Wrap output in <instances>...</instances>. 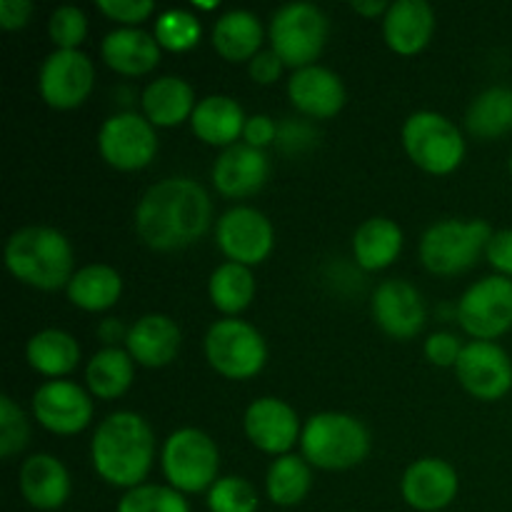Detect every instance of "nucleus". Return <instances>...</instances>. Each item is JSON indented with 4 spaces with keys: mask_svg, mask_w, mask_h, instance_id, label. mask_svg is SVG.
I'll return each instance as SVG.
<instances>
[{
    "mask_svg": "<svg viewBox=\"0 0 512 512\" xmlns=\"http://www.w3.org/2000/svg\"><path fill=\"white\" fill-rule=\"evenodd\" d=\"M160 465L170 488L183 495H195L218 483L220 450L203 430L180 428L165 440Z\"/></svg>",
    "mask_w": 512,
    "mask_h": 512,
    "instance_id": "6",
    "label": "nucleus"
},
{
    "mask_svg": "<svg viewBox=\"0 0 512 512\" xmlns=\"http://www.w3.org/2000/svg\"><path fill=\"white\" fill-rule=\"evenodd\" d=\"M130 328H125L118 318H108L98 325V338L103 340L105 348H118L120 340H128Z\"/></svg>",
    "mask_w": 512,
    "mask_h": 512,
    "instance_id": "46",
    "label": "nucleus"
},
{
    "mask_svg": "<svg viewBox=\"0 0 512 512\" xmlns=\"http://www.w3.org/2000/svg\"><path fill=\"white\" fill-rule=\"evenodd\" d=\"M403 250V230L390 218H370L355 230L353 258L363 270H385Z\"/></svg>",
    "mask_w": 512,
    "mask_h": 512,
    "instance_id": "28",
    "label": "nucleus"
},
{
    "mask_svg": "<svg viewBox=\"0 0 512 512\" xmlns=\"http://www.w3.org/2000/svg\"><path fill=\"white\" fill-rule=\"evenodd\" d=\"M115 512H190V505L185 495L170 485L143 483L125 490Z\"/></svg>",
    "mask_w": 512,
    "mask_h": 512,
    "instance_id": "36",
    "label": "nucleus"
},
{
    "mask_svg": "<svg viewBox=\"0 0 512 512\" xmlns=\"http://www.w3.org/2000/svg\"><path fill=\"white\" fill-rule=\"evenodd\" d=\"M153 35L163 50H170V53H188V50H193L200 43L203 25H200V20L190 10L173 8L160 13V18L155 20Z\"/></svg>",
    "mask_w": 512,
    "mask_h": 512,
    "instance_id": "35",
    "label": "nucleus"
},
{
    "mask_svg": "<svg viewBox=\"0 0 512 512\" xmlns=\"http://www.w3.org/2000/svg\"><path fill=\"white\" fill-rule=\"evenodd\" d=\"M408 158L430 175H450L465 158V140L458 125L433 110H418L403 125Z\"/></svg>",
    "mask_w": 512,
    "mask_h": 512,
    "instance_id": "8",
    "label": "nucleus"
},
{
    "mask_svg": "<svg viewBox=\"0 0 512 512\" xmlns=\"http://www.w3.org/2000/svg\"><path fill=\"white\" fill-rule=\"evenodd\" d=\"M460 488L458 473L440 458H420L400 480L403 500L418 512H440L455 500Z\"/></svg>",
    "mask_w": 512,
    "mask_h": 512,
    "instance_id": "19",
    "label": "nucleus"
},
{
    "mask_svg": "<svg viewBox=\"0 0 512 512\" xmlns=\"http://www.w3.org/2000/svg\"><path fill=\"white\" fill-rule=\"evenodd\" d=\"M25 358L35 373L60 380L73 373L80 363V345L70 333L58 328H45L35 333L25 345Z\"/></svg>",
    "mask_w": 512,
    "mask_h": 512,
    "instance_id": "30",
    "label": "nucleus"
},
{
    "mask_svg": "<svg viewBox=\"0 0 512 512\" xmlns=\"http://www.w3.org/2000/svg\"><path fill=\"white\" fill-rule=\"evenodd\" d=\"M98 150L110 168L123 173L148 168L158 155L155 125L133 110L110 115L98 133Z\"/></svg>",
    "mask_w": 512,
    "mask_h": 512,
    "instance_id": "10",
    "label": "nucleus"
},
{
    "mask_svg": "<svg viewBox=\"0 0 512 512\" xmlns=\"http://www.w3.org/2000/svg\"><path fill=\"white\" fill-rule=\"evenodd\" d=\"M288 98L295 110L315 120H328L343 110L345 85L338 73L323 65H308L290 75Z\"/></svg>",
    "mask_w": 512,
    "mask_h": 512,
    "instance_id": "20",
    "label": "nucleus"
},
{
    "mask_svg": "<svg viewBox=\"0 0 512 512\" xmlns=\"http://www.w3.org/2000/svg\"><path fill=\"white\" fill-rule=\"evenodd\" d=\"M490 238L493 228L485 220H440L420 238V263L428 273L453 278L478 263L488 250Z\"/></svg>",
    "mask_w": 512,
    "mask_h": 512,
    "instance_id": "5",
    "label": "nucleus"
},
{
    "mask_svg": "<svg viewBox=\"0 0 512 512\" xmlns=\"http://www.w3.org/2000/svg\"><path fill=\"white\" fill-rule=\"evenodd\" d=\"M95 473L113 488L133 490L143 485L155 460V435L143 415L120 410L100 420L90 440Z\"/></svg>",
    "mask_w": 512,
    "mask_h": 512,
    "instance_id": "2",
    "label": "nucleus"
},
{
    "mask_svg": "<svg viewBox=\"0 0 512 512\" xmlns=\"http://www.w3.org/2000/svg\"><path fill=\"white\" fill-rule=\"evenodd\" d=\"M65 293L75 308L85 310V313H103V310L113 308L123 295V278L110 265H85V268L75 270Z\"/></svg>",
    "mask_w": 512,
    "mask_h": 512,
    "instance_id": "29",
    "label": "nucleus"
},
{
    "mask_svg": "<svg viewBox=\"0 0 512 512\" xmlns=\"http://www.w3.org/2000/svg\"><path fill=\"white\" fill-rule=\"evenodd\" d=\"M95 68L80 50H53L38 73V93L50 108L73 110L88 100Z\"/></svg>",
    "mask_w": 512,
    "mask_h": 512,
    "instance_id": "13",
    "label": "nucleus"
},
{
    "mask_svg": "<svg viewBox=\"0 0 512 512\" xmlns=\"http://www.w3.org/2000/svg\"><path fill=\"white\" fill-rule=\"evenodd\" d=\"M455 375L473 398L495 403L505 398L512 388V360L500 345L473 340L460 353Z\"/></svg>",
    "mask_w": 512,
    "mask_h": 512,
    "instance_id": "14",
    "label": "nucleus"
},
{
    "mask_svg": "<svg viewBox=\"0 0 512 512\" xmlns=\"http://www.w3.org/2000/svg\"><path fill=\"white\" fill-rule=\"evenodd\" d=\"M263 38V23L250 10H228L213 25V48L228 63H250L263 50Z\"/></svg>",
    "mask_w": 512,
    "mask_h": 512,
    "instance_id": "27",
    "label": "nucleus"
},
{
    "mask_svg": "<svg viewBox=\"0 0 512 512\" xmlns=\"http://www.w3.org/2000/svg\"><path fill=\"white\" fill-rule=\"evenodd\" d=\"M310 485H313L310 463L300 455H280L265 475V493L270 503L280 508H295L303 503L310 493Z\"/></svg>",
    "mask_w": 512,
    "mask_h": 512,
    "instance_id": "33",
    "label": "nucleus"
},
{
    "mask_svg": "<svg viewBox=\"0 0 512 512\" xmlns=\"http://www.w3.org/2000/svg\"><path fill=\"white\" fill-rule=\"evenodd\" d=\"M35 5L30 0H0V25L5 30H20L30 23Z\"/></svg>",
    "mask_w": 512,
    "mask_h": 512,
    "instance_id": "45",
    "label": "nucleus"
},
{
    "mask_svg": "<svg viewBox=\"0 0 512 512\" xmlns=\"http://www.w3.org/2000/svg\"><path fill=\"white\" fill-rule=\"evenodd\" d=\"M135 233L160 253L190 248L213 223V200L193 178H165L135 205Z\"/></svg>",
    "mask_w": 512,
    "mask_h": 512,
    "instance_id": "1",
    "label": "nucleus"
},
{
    "mask_svg": "<svg viewBox=\"0 0 512 512\" xmlns=\"http://www.w3.org/2000/svg\"><path fill=\"white\" fill-rule=\"evenodd\" d=\"M215 240L228 263L250 268V265H260L263 260H268V255L273 253L275 230L260 210L238 205L220 215Z\"/></svg>",
    "mask_w": 512,
    "mask_h": 512,
    "instance_id": "12",
    "label": "nucleus"
},
{
    "mask_svg": "<svg viewBox=\"0 0 512 512\" xmlns=\"http://www.w3.org/2000/svg\"><path fill=\"white\" fill-rule=\"evenodd\" d=\"M213 185L223 198L240 200L260 193L270 178V158L265 150L235 143L213 163Z\"/></svg>",
    "mask_w": 512,
    "mask_h": 512,
    "instance_id": "18",
    "label": "nucleus"
},
{
    "mask_svg": "<svg viewBox=\"0 0 512 512\" xmlns=\"http://www.w3.org/2000/svg\"><path fill=\"white\" fill-rule=\"evenodd\" d=\"M20 493L35 510H60L70 498V473L55 455H30L20 468Z\"/></svg>",
    "mask_w": 512,
    "mask_h": 512,
    "instance_id": "23",
    "label": "nucleus"
},
{
    "mask_svg": "<svg viewBox=\"0 0 512 512\" xmlns=\"http://www.w3.org/2000/svg\"><path fill=\"white\" fill-rule=\"evenodd\" d=\"M30 440V425L20 405L10 395H0V458L10 460L25 450Z\"/></svg>",
    "mask_w": 512,
    "mask_h": 512,
    "instance_id": "38",
    "label": "nucleus"
},
{
    "mask_svg": "<svg viewBox=\"0 0 512 512\" xmlns=\"http://www.w3.org/2000/svg\"><path fill=\"white\" fill-rule=\"evenodd\" d=\"M135 378V360L123 348H103L85 365V383L100 400H115L128 393Z\"/></svg>",
    "mask_w": 512,
    "mask_h": 512,
    "instance_id": "31",
    "label": "nucleus"
},
{
    "mask_svg": "<svg viewBox=\"0 0 512 512\" xmlns=\"http://www.w3.org/2000/svg\"><path fill=\"white\" fill-rule=\"evenodd\" d=\"M435 33V10L425 0H398L383 18V38L398 55H415L428 48Z\"/></svg>",
    "mask_w": 512,
    "mask_h": 512,
    "instance_id": "22",
    "label": "nucleus"
},
{
    "mask_svg": "<svg viewBox=\"0 0 512 512\" xmlns=\"http://www.w3.org/2000/svg\"><path fill=\"white\" fill-rule=\"evenodd\" d=\"M98 10L123 28H138L155 13V3L153 0H98Z\"/></svg>",
    "mask_w": 512,
    "mask_h": 512,
    "instance_id": "40",
    "label": "nucleus"
},
{
    "mask_svg": "<svg viewBox=\"0 0 512 512\" xmlns=\"http://www.w3.org/2000/svg\"><path fill=\"white\" fill-rule=\"evenodd\" d=\"M278 133V123L270 115H250L243 130V143L250 145V148L265 150L268 145H273L278 140Z\"/></svg>",
    "mask_w": 512,
    "mask_h": 512,
    "instance_id": "42",
    "label": "nucleus"
},
{
    "mask_svg": "<svg viewBox=\"0 0 512 512\" xmlns=\"http://www.w3.org/2000/svg\"><path fill=\"white\" fill-rule=\"evenodd\" d=\"M243 428L255 448L268 455H275V458L288 455V450L295 443H300V435H303L298 413L285 400L270 398V395L268 398L253 400L248 405Z\"/></svg>",
    "mask_w": 512,
    "mask_h": 512,
    "instance_id": "17",
    "label": "nucleus"
},
{
    "mask_svg": "<svg viewBox=\"0 0 512 512\" xmlns=\"http://www.w3.org/2000/svg\"><path fill=\"white\" fill-rule=\"evenodd\" d=\"M350 8L358 15H363V18H380V15L385 18L390 5L385 0H355V3H350Z\"/></svg>",
    "mask_w": 512,
    "mask_h": 512,
    "instance_id": "47",
    "label": "nucleus"
},
{
    "mask_svg": "<svg viewBox=\"0 0 512 512\" xmlns=\"http://www.w3.org/2000/svg\"><path fill=\"white\" fill-rule=\"evenodd\" d=\"M100 58L110 70L120 75H145L160 63V45L155 35L143 28L110 30L100 43Z\"/></svg>",
    "mask_w": 512,
    "mask_h": 512,
    "instance_id": "24",
    "label": "nucleus"
},
{
    "mask_svg": "<svg viewBox=\"0 0 512 512\" xmlns=\"http://www.w3.org/2000/svg\"><path fill=\"white\" fill-rule=\"evenodd\" d=\"M300 453L320 470H350L370 453V433L355 415L318 413L305 420Z\"/></svg>",
    "mask_w": 512,
    "mask_h": 512,
    "instance_id": "4",
    "label": "nucleus"
},
{
    "mask_svg": "<svg viewBox=\"0 0 512 512\" xmlns=\"http://www.w3.org/2000/svg\"><path fill=\"white\" fill-rule=\"evenodd\" d=\"M485 255H488V263L493 265L503 278H512V228L493 233Z\"/></svg>",
    "mask_w": 512,
    "mask_h": 512,
    "instance_id": "43",
    "label": "nucleus"
},
{
    "mask_svg": "<svg viewBox=\"0 0 512 512\" xmlns=\"http://www.w3.org/2000/svg\"><path fill=\"white\" fill-rule=\"evenodd\" d=\"M510 175H512V158H510Z\"/></svg>",
    "mask_w": 512,
    "mask_h": 512,
    "instance_id": "48",
    "label": "nucleus"
},
{
    "mask_svg": "<svg viewBox=\"0 0 512 512\" xmlns=\"http://www.w3.org/2000/svg\"><path fill=\"white\" fill-rule=\"evenodd\" d=\"M283 60L273 53V50H260L253 60L248 63L250 78L258 85H273L283 75Z\"/></svg>",
    "mask_w": 512,
    "mask_h": 512,
    "instance_id": "44",
    "label": "nucleus"
},
{
    "mask_svg": "<svg viewBox=\"0 0 512 512\" xmlns=\"http://www.w3.org/2000/svg\"><path fill=\"white\" fill-rule=\"evenodd\" d=\"M458 323L475 340L505 335L512 328V280L488 275L463 293L458 303Z\"/></svg>",
    "mask_w": 512,
    "mask_h": 512,
    "instance_id": "11",
    "label": "nucleus"
},
{
    "mask_svg": "<svg viewBox=\"0 0 512 512\" xmlns=\"http://www.w3.org/2000/svg\"><path fill=\"white\" fill-rule=\"evenodd\" d=\"M203 348L210 368L228 380L255 378L268 360V345L260 330L238 318L210 325Z\"/></svg>",
    "mask_w": 512,
    "mask_h": 512,
    "instance_id": "9",
    "label": "nucleus"
},
{
    "mask_svg": "<svg viewBox=\"0 0 512 512\" xmlns=\"http://www.w3.org/2000/svg\"><path fill=\"white\" fill-rule=\"evenodd\" d=\"M245 110L230 95H208L195 105L193 115H190V128L198 135L203 143L215 145V148H230L235 140L243 135Z\"/></svg>",
    "mask_w": 512,
    "mask_h": 512,
    "instance_id": "25",
    "label": "nucleus"
},
{
    "mask_svg": "<svg viewBox=\"0 0 512 512\" xmlns=\"http://www.w3.org/2000/svg\"><path fill=\"white\" fill-rule=\"evenodd\" d=\"M5 268L35 290L68 288L75 275L73 245L60 230L48 225H28L15 230L5 243Z\"/></svg>",
    "mask_w": 512,
    "mask_h": 512,
    "instance_id": "3",
    "label": "nucleus"
},
{
    "mask_svg": "<svg viewBox=\"0 0 512 512\" xmlns=\"http://www.w3.org/2000/svg\"><path fill=\"white\" fill-rule=\"evenodd\" d=\"M465 128L478 140H495L512 130V88L493 85L470 103Z\"/></svg>",
    "mask_w": 512,
    "mask_h": 512,
    "instance_id": "32",
    "label": "nucleus"
},
{
    "mask_svg": "<svg viewBox=\"0 0 512 512\" xmlns=\"http://www.w3.org/2000/svg\"><path fill=\"white\" fill-rule=\"evenodd\" d=\"M48 33L55 43V50H78L88 35V18L75 5H60L50 15Z\"/></svg>",
    "mask_w": 512,
    "mask_h": 512,
    "instance_id": "39",
    "label": "nucleus"
},
{
    "mask_svg": "<svg viewBox=\"0 0 512 512\" xmlns=\"http://www.w3.org/2000/svg\"><path fill=\"white\" fill-rule=\"evenodd\" d=\"M258 490L238 475H225L208 490L210 512H258Z\"/></svg>",
    "mask_w": 512,
    "mask_h": 512,
    "instance_id": "37",
    "label": "nucleus"
},
{
    "mask_svg": "<svg viewBox=\"0 0 512 512\" xmlns=\"http://www.w3.org/2000/svg\"><path fill=\"white\" fill-rule=\"evenodd\" d=\"M370 310L378 328L395 340H413L425 328L428 318L420 290L400 278L385 280L375 288Z\"/></svg>",
    "mask_w": 512,
    "mask_h": 512,
    "instance_id": "16",
    "label": "nucleus"
},
{
    "mask_svg": "<svg viewBox=\"0 0 512 512\" xmlns=\"http://www.w3.org/2000/svg\"><path fill=\"white\" fill-rule=\"evenodd\" d=\"M210 300L228 318L243 313L255 298V278L250 268L238 263H223L213 270L208 283Z\"/></svg>",
    "mask_w": 512,
    "mask_h": 512,
    "instance_id": "34",
    "label": "nucleus"
},
{
    "mask_svg": "<svg viewBox=\"0 0 512 512\" xmlns=\"http://www.w3.org/2000/svg\"><path fill=\"white\" fill-rule=\"evenodd\" d=\"M33 415L55 435H78L93 420V400L70 380H48L33 393Z\"/></svg>",
    "mask_w": 512,
    "mask_h": 512,
    "instance_id": "15",
    "label": "nucleus"
},
{
    "mask_svg": "<svg viewBox=\"0 0 512 512\" xmlns=\"http://www.w3.org/2000/svg\"><path fill=\"white\" fill-rule=\"evenodd\" d=\"M195 93L188 80L178 75H163L145 85L140 95V108L143 115L155 128H175V125L190 120L195 110Z\"/></svg>",
    "mask_w": 512,
    "mask_h": 512,
    "instance_id": "26",
    "label": "nucleus"
},
{
    "mask_svg": "<svg viewBox=\"0 0 512 512\" xmlns=\"http://www.w3.org/2000/svg\"><path fill=\"white\" fill-rule=\"evenodd\" d=\"M270 50L288 68L315 65L328 40V18L313 3H288L275 10L270 20Z\"/></svg>",
    "mask_w": 512,
    "mask_h": 512,
    "instance_id": "7",
    "label": "nucleus"
},
{
    "mask_svg": "<svg viewBox=\"0 0 512 512\" xmlns=\"http://www.w3.org/2000/svg\"><path fill=\"white\" fill-rule=\"evenodd\" d=\"M183 345V333L173 318L160 313L143 315L130 325L125 350L143 368H165L173 363Z\"/></svg>",
    "mask_w": 512,
    "mask_h": 512,
    "instance_id": "21",
    "label": "nucleus"
},
{
    "mask_svg": "<svg viewBox=\"0 0 512 512\" xmlns=\"http://www.w3.org/2000/svg\"><path fill=\"white\" fill-rule=\"evenodd\" d=\"M465 345L455 333H433L425 340V358L438 368H455Z\"/></svg>",
    "mask_w": 512,
    "mask_h": 512,
    "instance_id": "41",
    "label": "nucleus"
}]
</instances>
